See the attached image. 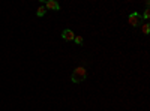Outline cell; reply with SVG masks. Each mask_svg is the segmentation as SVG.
<instances>
[{
  "instance_id": "cell-4",
  "label": "cell",
  "mask_w": 150,
  "mask_h": 111,
  "mask_svg": "<svg viewBox=\"0 0 150 111\" xmlns=\"http://www.w3.org/2000/svg\"><path fill=\"white\" fill-rule=\"evenodd\" d=\"M45 9H51V11H60V5L54 0H48L45 3Z\"/></svg>"
},
{
  "instance_id": "cell-7",
  "label": "cell",
  "mask_w": 150,
  "mask_h": 111,
  "mask_svg": "<svg viewBox=\"0 0 150 111\" xmlns=\"http://www.w3.org/2000/svg\"><path fill=\"white\" fill-rule=\"evenodd\" d=\"M74 41H75V44H77V45H81L83 44V38H81V36H75Z\"/></svg>"
},
{
  "instance_id": "cell-2",
  "label": "cell",
  "mask_w": 150,
  "mask_h": 111,
  "mask_svg": "<svg viewBox=\"0 0 150 111\" xmlns=\"http://www.w3.org/2000/svg\"><path fill=\"white\" fill-rule=\"evenodd\" d=\"M129 24L134 26V27H138V26L143 24V18H141V15L138 14V12H132V14L129 15Z\"/></svg>"
},
{
  "instance_id": "cell-1",
  "label": "cell",
  "mask_w": 150,
  "mask_h": 111,
  "mask_svg": "<svg viewBox=\"0 0 150 111\" xmlns=\"http://www.w3.org/2000/svg\"><path fill=\"white\" fill-rule=\"evenodd\" d=\"M86 77H87V71H86V68H84V66H80V68H77V69L72 72L71 80H72V83H81V81L86 80Z\"/></svg>"
},
{
  "instance_id": "cell-6",
  "label": "cell",
  "mask_w": 150,
  "mask_h": 111,
  "mask_svg": "<svg viewBox=\"0 0 150 111\" xmlns=\"http://www.w3.org/2000/svg\"><path fill=\"white\" fill-rule=\"evenodd\" d=\"M141 30H143V33H146V35H149L150 33V26L146 23V24H141Z\"/></svg>"
},
{
  "instance_id": "cell-5",
  "label": "cell",
  "mask_w": 150,
  "mask_h": 111,
  "mask_svg": "<svg viewBox=\"0 0 150 111\" xmlns=\"http://www.w3.org/2000/svg\"><path fill=\"white\" fill-rule=\"evenodd\" d=\"M45 12H47L45 6H39V8H38V11H36V15H38V17H44Z\"/></svg>"
},
{
  "instance_id": "cell-8",
  "label": "cell",
  "mask_w": 150,
  "mask_h": 111,
  "mask_svg": "<svg viewBox=\"0 0 150 111\" xmlns=\"http://www.w3.org/2000/svg\"><path fill=\"white\" fill-rule=\"evenodd\" d=\"M149 17H150V11L146 9V11H144V14H143V18H144V20H149Z\"/></svg>"
},
{
  "instance_id": "cell-3",
  "label": "cell",
  "mask_w": 150,
  "mask_h": 111,
  "mask_svg": "<svg viewBox=\"0 0 150 111\" xmlns=\"http://www.w3.org/2000/svg\"><path fill=\"white\" fill-rule=\"evenodd\" d=\"M62 38H63V41H66V42H71V41H74L75 35H74V32L71 29H66V30L62 32Z\"/></svg>"
}]
</instances>
